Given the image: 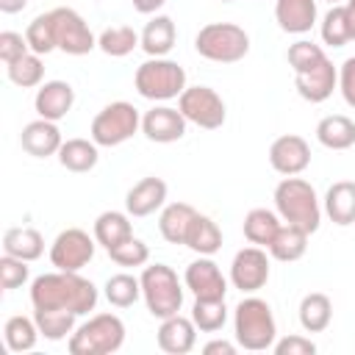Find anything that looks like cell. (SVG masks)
Segmentation results:
<instances>
[{"mask_svg": "<svg viewBox=\"0 0 355 355\" xmlns=\"http://www.w3.org/2000/svg\"><path fill=\"white\" fill-rule=\"evenodd\" d=\"M31 305L33 311H69L83 316L97 305V286L78 272H47L33 277L31 283Z\"/></svg>", "mask_w": 355, "mask_h": 355, "instance_id": "cell-1", "label": "cell"}, {"mask_svg": "<svg viewBox=\"0 0 355 355\" xmlns=\"http://www.w3.org/2000/svg\"><path fill=\"white\" fill-rule=\"evenodd\" d=\"M275 208L283 222L302 227L305 233H316L322 222V205L313 186L297 175L283 178L275 186Z\"/></svg>", "mask_w": 355, "mask_h": 355, "instance_id": "cell-2", "label": "cell"}, {"mask_svg": "<svg viewBox=\"0 0 355 355\" xmlns=\"http://www.w3.org/2000/svg\"><path fill=\"white\" fill-rule=\"evenodd\" d=\"M233 333L239 347L250 352L269 349L277 341V324L269 302L261 297H244L233 311Z\"/></svg>", "mask_w": 355, "mask_h": 355, "instance_id": "cell-3", "label": "cell"}, {"mask_svg": "<svg viewBox=\"0 0 355 355\" xmlns=\"http://www.w3.org/2000/svg\"><path fill=\"white\" fill-rule=\"evenodd\" d=\"M194 50L214 64H236L250 53V36L236 22H208L197 31Z\"/></svg>", "mask_w": 355, "mask_h": 355, "instance_id": "cell-4", "label": "cell"}, {"mask_svg": "<svg viewBox=\"0 0 355 355\" xmlns=\"http://www.w3.org/2000/svg\"><path fill=\"white\" fill-rule=\"evenodd\" d=\"M125 344V322L116 313H97L69 336L72 355H108Z\"/></svg>", "mask_w": 355, "mask_h": 355, "instance_id": "cell-5", "label": "cell"}, {"mask_svg": "<svg viewBox=\"0 0 355 355\" xmlns=\"http://www.w3.org/2000/svg\"><path fill=\"white\" fill-rule=\"evenodd\" d=\"M139 280H141L144 305H147V311L155 319H166V316H175L180 311V305H183V286H180V280H178L172 266L150 263V266H144Z\"/></svg>", "mask_w": 355, "mask_h": 355, "instance_id": "cell-6", "label": "cell"}, {"mask_svg": "<svg viewBox=\"0 0 355 355\" xmlns=\"http://www.w3.org/2000/svg\"><path fill=\"white\" fill-rule=\"evenodd\" d=\"M133 86L144 100H172L180 97L186 89V69L178 61L164 58H147L136 67Z\"/></svg>", "mask_w": 355, "mask_h": 355, "instance_id": "cell-7", "label": "cell"}, {"mask_svg": "<svg viewBox=\"0 0 355 355\" xmlns=\"http://www.w3.org/2000/svg\"><path fill=\"white\" fill-rule=\"evenodd\" d=\"M141 128V116H139V108L133 103H125V100H116V103H108L94 119H92V141L97 147H116L122 141H128L136 130Z\"/></svg>", "mask_w": 355, "mask_h": 355, "instance_id": "cell-8", "label": "cell"}, {"mask_svg": "<svg viewBox=\"0 0 355 355\" xmlns=\"http://www.w3.org/2000/svg\"><path fill=\"white\" fill-rule=\"evenodd\" d=\"M178 108H180V114L189 122H194L202 130L222 128L225 125V116H227L225 100L211 86H186L183 94L178 97Z\"/></svg>", "mask_w": 355, "mask_h": 355, "instance_id": "cell-9", "label": "cell"}, {"mask_svg": "<svg viewBox=\"0 0 355 355\" xmlns=\"http://www.w3.org/2000/svg\"><path fill=\"white\" fill-rule=\"evenodd\" d=\"M50 19H53V33H55V47L67 55H86L97 47V39L94 33L89 31L86 19L75 11V8H67V6H58L50 11Z\"/></svg>", "mask_w": 355, "mask_h": 355, "instance_id": "cell-10", "label": "cell"}, {"mask_svg": "<svg viewBox=\"0 0 355 355\" xmlns=\"http://www.w3.org/2000/svg\"><path fill=\"white\" fill-rule=\"evenodd\" d=\"M94 241L97 239H92L86 230L67 227L50 244V263L61 272H80L94 258V247H97Z\"/></svg>", "mask_w": 355, "mask_h": 355, "instance_id": "cell-11", "label": "cell"}, {"mask_svg": "<svg viewBox=\"0 0 355 355\" xmlns=\"http://www.w3.org/2000/svg\"><path fill=\"white\" fill-rule=\"evenodd\" d=\"M269 280V255L263 247H244L233 255V263H230V283L244 291V294H252L258 288H263Z\"/></svg>", "mask_w": 355, "mask_h": 355, "instance_id": "cell-12", "label": "cell"}, {"mask_svg": "<svg viewBox=\"0 0 355 355\" xmlns=\"http://www.w3.org/2000/svg\"><path fill=\"white\" fill-rule=\"evenodd\" d=\"M183 283L200 300H225L227 294V280L219 272V266L211 261V255H200L197 261H191L186 266Z\"/></svg>", "mask_w": 355, "mask_h": 355, "instance_id": "cell-13", "label": "cell"}, {"mask_svg": "<svg viewBox=\"0 0 355 355\" xmlns=\"http://www.w3.org/2000/svg\"><path fill=\"white\" fill-rule=\"evenodd\" d=\"M269 164L275 172L280 175H300L308 169L311 164V147L302 136L297 133H286V136H277L269 147Z\"/></svg>", "mask_w": 355, "mask_h": 355, "instance_id": "cell-14", "label": "cell"}, {"mask_svg": "<svg viewBox=\"0 0 355 355\" xmlns=\"http://www.w3.org/2000/svg\"><path fill=\"white\" fill-rule=\"evenodd\" d=\"M186 125H189V119L180 114V108H172V105H155L141 116V133L158 144L183 139Z\"/></svg>", "mask_w": 355, "mask_h": 355, "instance_id": "cell-15", "label": "cell"}, {"mask_svg": "<svg viewBox=\"0 0 355 355\" xmlns=\"http://www.w3.org/2000/svg\"><path fill=\"white\" fill-rule=\"evenodd\" d=\"M294 83H297V92H300L302 100H308V103H324L333 94V89L338 86V69L333 67L330 58H324L316 67H311L305 72H297L294 75Z\"/></svg>", "mask_w": 355, "mask_h": 355, "instance_id": "cell-16", "label": "cell"}, {"mask_svg": "<svg viewBox=\"0 0 355 355\" xmlns=\"http://www.w3.org/2000/svg\"><path fill=\"white\" fill-rule=\"evenodd\" d=\"M72 103H75V89L67 80H44L33 97L36 114L42 119H50V122L64 119L72 111Z\"/></svg>", "mask_w": 355, "mask_h": 355, "instance_id": "cell-17", "label": "cell"}, {"mask_svg": "<svg viewBox=\"0 0 355 355\" xmlns=\"http://www.w3.org/2000/svg\"><path fill=\"white\" fill-rule=\"evenodd\" d=\"M19 144H22V150H25L28 155H33V158H47V155H58L64 139H61V130H58L55 122L39 116V119H33V122H28V125L22 128Z\"/></svg>", "mask_w": 355, "mask_h": 355, "instance_id": "cell-18", "label": "cell"}, {"mask_svg": "<svg viewBox=\"0 0 355 355\" xmlns=\"http://www.w3.org/2000/svg\"><path fill=\"white\" fill-rule=\"evenodd\" d=\"M155 338H158V347L164 352H169V355H186L197 344V324L191 322V316L175 313V316L161 319V327H158Z\"/></svg>", "mask_w": 355, "mask_h": 355, "instance_id": "cell-19", "label": "cell"}, {"mask_svg": "<svg viewBox=\"0 0 355 355\" xmlns=\"http://www.w3.org/2000/svg\"><path fill=\"white\" fill-rule=\"evenodd\" d=\"M166 200V183L161 178H141L125 197V211L130 216H150Z\"/></svg>", "mask_w": 355, "mask_h": 355, "instance_id": "cell-20", "label": "cell"}, {"mask_svg": "<svg viewBox=\"0 0 355 355\" xmlns=\"http://www.w3.org/2000/svg\"><path fill=\"white\" fill-rule=\"evenodd\" d=\"M275 19L286 33H308L316 22V0H275Z\"/></svg>", "mask_w": 355, "mask_h": 355, "instance_id": "cell-21", "label": "cell"}, {"mask_svg": "<svg viewBox=\"0 0 355 355\" xmlns=\"http://www.w3.org/2000/svg\"><path fill=\"white\" fill-rule=\"evenodd\" d=\"M139 36H141V44H139V47H141L150 58H164V55L175 47L178 31H175L172 17H166V14H155V17L144 25V31H141Z\"/></svg>", "mask_w": 355, "mask_h": 355, "instance_id": "cell-22", "label": "cell"}, {"mask_svg": "<svg viewBox=\"0 0 355 355\" xmlns=\"http://www.w3.org/2000/svg\"><path fill=\"white\" fill-rule=\"evenodd\" d=\"M3 252L19 261H39L44 252V236L36 227H8L3 233Z\"/></svg>", "mask_w": 355, "mask_h": 355, "instance_id": "cell-23", "label": "cell"}, {"mask_svg": "<svg viewBox=\"0 0 355 355\" xmlns=\"http://www.w3.org/2000/svg\"><path fill=\"white\" fill-rule=\"evenodd\" d=\"M324 214L330 222L347 227L355 225V180H338L324 194Z\"/></svg>", "mask_w": 355, "mask_h": 355, "instance_id": "cell-24", "label": "cell"}, {"mask_svg": "<svg viewBox=\"0 0 355 355\" xmlns=\"http://www.w3.org/2000/svg\"><path fill=\"white\" fill-rule=\"evenodd\" d=\"M308 236H311V233H305L302 227L286 222V225H280V230L275 233V239H272V244H269L266 250H269V255H272L275 261L291 263V261H300V258L305 255V250H308Z\"/></svg>", "mask_w": 355, "mask_h": 355, "instance_id": "cell-25", "label": "cell"}, {"mask_svg": "<svg viewBox=\"0 0 355 355\" xmlns=\"http://www.w3.org/2000/svg\"><path fill=\"white\" fill-rule=\"evenodd\" d=\"M316 139L327 150H349L355 144V122L344 114H330V116L319 119Z\"/></svg>", "mask_w": 355, "mask_h": 355, "instance_id": "cell-26", "label": "cell"}, {"mask_svg": "<svg viewBox=\"0 0 355 355\" xmlns=\"http://www.w3.org/2000/svg\"><path fill=\"white\" fill-rule=\"evenodd\" d=\"M197 211L189 202H169L158 216V230L169 244H186V233Z\"/></svg>", "mask_w": 355, "mask_h": 355, "instance_id": "cell-27", "label": "cell"}, {"mask_svg": "<svg viewBox=\"0 0 355 355\" xmlns=\"http://www.w3.org/2000/svg\"><path fill=\"white\" fill-rule=\"evenodd\" d=\"M133 236V225H130V214L122 211H103L94 219V239L100 247L111 250L122 241H128Z\"/></svg>", "mask_w": 355, "mask_h": 355, "instance_id": "cell-28", "label": "cell"}, {"mask_svg": "<svg viewBox=\"0 0 355 355\" xmlns=\"http://www.w3.org/2000/svg\"><path fill=\"white\" fill-rule=\"evenodd\" d=\"M330 319H333V302H330L327 294L311 291V294L302 297V302H300V324H302L305 333L327 330Z\"/></svg>", "mask_w": 355, "mask_h": 355, "instance_id": "cell-29", "label": "cell"}, {"mask_svg": "<svg viewBox=\"0 0 355 355\" xmlns=\"http://www.w3.org/2000/svg\"><path fill=\"white\" fill-rule=\"evenodd\" d=\"M277 230H280V214L269 208H252L244 216V239L255 247H269Z\"/></svg>", "mask_w": 355, "mask_h": 355, "instance_id": "cell-30", "label": "cell"}, {"mask_svg": "<svg viewBox=\"0 0 355 355\" xmlns=\"http://www.w3.org/2000/svg\"><path fill=\"white\" fill-rule=\"evenodd\" d=\"M186 247L194 250V252H200V255H214L222 247V230H219V225L211 216L197 214L191 219L189 233H186Z\"/></svg>", "mask_w": 355, "mask_h": 355, "instance_id": "cell-31", "label": "cell"}, {"mask_svg": "<svg viewBox=\"0 0 355 355\" xmlns=\"http://www.w3.org/2000/svg\"><path fill=\"white\" fill-rule=\"evenodd\" d=\"M97 158H100L97 144L89 139H67L58 150V161L69 172H89L97 166Z\"/></svg>", "mask_w": 355, "mask_h": 355, "instance_id": "cell-32", "label": "cell"}, {"mask_svg": "<svg viewBox=\"0 0 355 355\" xmlns=\"http://www.w3.org/2000/svg\"><path fill=\"white\" fill-rule=\"evenodd\" d=\"M139 44H141V36L130 25H114L97 36V47L111 58H122V55L133 53Z\"/></svg>", "mask_w": 355, "mask_h": 355, "instance_id": "cell-33", "label": "cell"}, {"mask_svg": "<svg viewBox=\"0 0 355 355\" xmlns=\"http://www.w3.org/2000/svg\"><path fill=\"white\" fill-rule=\"evenodd\" d=\"M39 324L36 319H28V316H11L3 327V338H6V347L11 352H28L36 347V338H39Z\"/></svg>", "mask_w": 355, "mask_h": 355, "instance_id": "cell-34", "label": "cell"}, {"mask_svg": "<svg viewBox=\"0 0 355 355\" xmlns=\"http://www.w3.org/2000/svg\"><path fill=\"white\" fill-rule=\"evenodd\" d=\"M6 75L14 86L19 89H33V86H42V78H44V64H42V55L36 53H25L22 58L6 64Z\"/></svg>", "mask_w": 355, "mask_h": 355, "instance_id": "cell-35", "label": "cell"}, {"mask_svg": "<svg viewBox=\"0 0 355 355\" xmlns=\"http://www.w3.org/2000/svg\"><path fill=\"white\" fill-rule=\"evenodd\" d=\"M191 322L197 324L200 333H216L227 322V305L225 300H200L194 297L191 305Z\"/></svg>", "mask_w": 355, "mask_h": 355, "instance_id": "cell-36", "label": "cell"}, {"mask_svg": "<svg viewBox=\"0 0 355 355\" xmlns=\"http://www.w3.org/2000/svg\"><path fill=\"white\" fill-rule=\"evenodd\" d=\"M139 297H141V280L139 277L119 272V275H111L105 280V300L114 308H130Z\"/></svg>", "mask_w": 355, "mask_h": 355, "instance_id": "cell-37", "label": "cell"}, {"mask_svg": "<svg viewBox=\"0 0 355 355\" xmlns=\"http://www.w3.org/2000/svg\"><path fill=\"white\" fill-rule=\"evenodd\" d=\"M33 319L39 324V333L50 341H61L75 330V313L69 311H33Z\"/></svg>", "mask_w": 355, "mask_h": 355, "instance_id": "cell-38", "label": "cell"}, {"mask_svg": "<svg viewBox=\"0 0 355 355\" xmlns=\"http://www.w3.org/2000/svg\"><path fill=\"white\" fill-rule=\"evenodd\" d=\"M319 31H322V42H324L327 47H344L347 42H352L347 8H344V6H333V8L324 14Z\"/></svg>", "mask_w": 355, "mask_h": 355, "instance_id": "cell-39", "label": "cell"}, {"mask_svg": "<svg viewBox=\"0 0 355 355\" xmlns=\"http://www.w3.org/2000/svg\"><path fill=\"white\" fill-rule=\"evenodd\" d=\"M25 39H28V47L31 53L36 55H47L55 47V33H53V19H50V11L47 14H39L31 19V25L25 28Z\"/></svg>", "mask_w": 355, "mask_h": 355, "instance_id": "cell-40", "label": "cell"}, {"mask_svg": "<svg viewBox=\"0 0 355 355\" xmlns=\"http://www.w3.org/2000/svg\"><path fill=\"white\" fill-rule=\"evenodd\" d=\"M108 255H111V261H114L116 266H128V269H130V266H144V263L150 261V247H147L141 239L130 236L128 241L111 247Z\"/></svg>", "mask_w": 355, "mask_h": 355, "instance_id": "cell-41", "label": "cell"}, {"mask_svg": "<svg viewBox=\"0 0 355 355\" xmlns=\"http://www.w3.org/2000/svg\"><path fill=\"white\" fill-rule=\"evenodd\" d=\"M324 58H327L324 50H322L319 44L308 42V39H300V42H294V44L288 47V67L294 69V75H297V72H305V69H311V67H316V64L324 61Z\"/></svg>", "mask_w": 355, "mask_h": 355, "instance_id": "cell-42", "label": "cell"}, {"mask_svg": "<svg viewBox=\"0 0 355 355\" xmlns=\"http://www.w3.org/2000/svg\"><path fill=\"white\" fill-rule=\"evenodd\" d=\"M28 275H31L28 272V261H19V258L3 252V258H0V286L6 291L25 286L28 283Z\"/></svg>", "mask_w": 355, "mask_h": 355, "instance_id": "cell-43", "label": "cell"}, {"mask_svg": "<svg viewBox=\"0 0 355 355\" xmlns=\"http://www.w3.org/2000/svg\"><path fill=\"white\" fill-rule=\"evenodd\" d=\"M25 53H31V47H28V39L22 33H17V31L0 33V61L3 64H11V61L22 58Z\"/></svg>", "mask_w": 355, "mask_h": 355, "instance_id": "cell-44", "label": "cell"}, {"mask_svg": "<svg viewBox=\"0 0 355 355\" xmlns=\"http://www.w3.org/2000/svg\"><path fill=\"white\" fill-rule=\"evenodd\" d=\"M272 349L277 355H313L316 352V344L311 338H305V336H286V338L275 341Z\"/></svg>", "mask_w": 355, "mask_h": 355, "instance_id": "cell-45", "label": "cell"}, {"mask_svg": "<svg viewBox=\"0 0 355 355\" xmlns=\"http://www.w3.org/2000/svg\"><path fill=\"white\" fill-rule=\"evenodd\" d=\"M338 92L349 108H355V55L338 67Z\"/></svg>", "mask_w": 355, "mask_h": 355, "instance_id": "cell-46", "label": "cell"}, {"mask_svg": "<svg viewBox=\"0 0 355 355\" xmlns=\"http://www.w3.org/2000/svg\"><path fill=\"white\" fill-rule=\"evenodd\" d=\"M202 352H205V355H233V352H236V344H230V341H225V338H214V341H208V344L202 347Z\"/></svg>", "mask_w": 355, "mask_h": 355, "instance_id": "cell-47", "label": "cell"}, {"mask_svg": "<svg viewBox=\"0 0 355 355\" xmlns=\"http://www.w3.org/2000/svg\"><path fill=\"white\" fill-rule=\"evenodd\" d=\"M133 3V8L139 11V14H155L166 0H130Z\"/></svg>", "mask_w": 355, "mask_h": 355, "instance_id": "cell-48", "label": "cell"}, {"mask_svg": "<svg viewBox=\"0 0 355 355\" xmlns=\"http://www.w3.org/2000/svg\"><path fill=\"white\" fill-rule=\"evenodd\" d=\"M28 6V0H0V11L3 14H17Z\"/></svg>", "mask_w": 355, "mask_h": 355, "instance_id": "cell-49", "label": "cell"}, {"mask_svg": "<svg viewBox=\"0 0 355 355\" xmlns=\"http://www.w3.org/2000/svg\"><path fill=\"white\" fill-rule=\"evenodd\" d=\"M347 19H349V33H352V39H355V0H347Z\"/></svg>", "mask_w": 355, "mask_h": 355, "instance_id": "cell-50", "label": "cell"}, {"mask_svg": "<svg viewBox=\"0 0 355 355\" xmlns=\"http://www.w3.org/2000/svg\"><path fill=\"white\" fill-rule=\"evenodd\" d=\"M327 3H333V6H338V0H327Z\"/></svg>", "mask_w": 355, "mask_h": 355, "instance_id": "cell-51", "label": "cell"}, {"mask_svg": "<svg viewBox=\"0 0 355 355\" xmlns=\"http://www.w3.org/2000/svg\"><path fill=\"white\" fill-rule=\"evenodd\" d=\"M222 3H230V0H222Z\"/></svg>", "mask_w": 355, "mask_h": 355, "instance_id": "cell-52", "label": "cell"}]
</instances>
